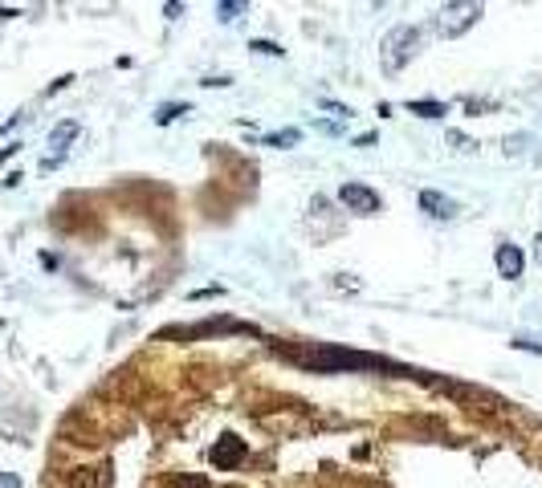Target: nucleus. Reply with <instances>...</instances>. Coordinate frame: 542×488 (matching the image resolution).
<instances>
[{
	"label": "nucleus",
	"instance_id": "1",
	"mask_svg": "<svg viewBox=\"0 0 542 488\" xmlns=\"http://www.w3.org/2000/svg\"><path fill=\"white\" fill-rule=\"evenodd\" d=\"M290 354V350H285ZM290 358H298L302 367L310 371H338V367H347V371H367V367H392V362H383V358H371V354H355V350H310V354H290Z\"/></svg>",
	"mask_w": 542,
	"mask_h": 488
},
{
	"label": "nucleus",
	"instance_id": "2",
	"mask_svg": "<svg viewBox=\"0 0 542 488\" xmlns=\"http://www.w3.org/2000/svg\"><path fill=\"white\" fill-rule=\"evenodd\" d=\"M481 17H485V8H481V4H473V0H452V4H441V8H436L432 29H436L445 41H452V37L469 33Z\"/></svg>",
	"mask_w": 542,
	"mask_h": 488
},
{
	"label": "nucleus",
	"instance_id": "3",
	"mask_svg": "<svg viewBox=\"0 0 542 488\" xmlns=\"http://www.w3.org/2000/svg\"><path fill=\"white\" fill-rule=\"evenodd\" d=\"M416 49H420V29H416V24H396V29L383 37V45H379V61H383V70L396 73L416 57Z\"/></svg>",
	"mask_w": 542,
	"mask_h": 488
},
{
	"label": "nucleus",
	"instance_id": "4",
	"mask_svg": "<svg viewBox=\"0 0 542 488\" xmlns=\"http://www.w3.org/2000/svg\"><path fill=\"white\" fill-rule=\"evenodd\" d=\"M78 135H82V122H78V118H62V122L49 131V155H45L41 167H45V171H49V167H57V163L66 159V151L73 147Z\"/></svg>",
	"mask_w": 542,
	"mask_h": 488
},
{
	"label": "nucleus",
	"instance_id": "5",
	"mask_svg": "<svg viewBox=\"0 0 542 488\" xmlns=\"http://www.w3.org/2000/svg\"><path fill=\"white\" fill-rule=\"evenodd\" d=\"M338 204L355 216H376L383 204H379V191H371L367 184H343L338 187Z\"/></svg>",
	"mask_w": 542,
	"mask_h": 488
},
{
	"label": "nucleus",
	"instance_id": "6",
	"mask_svg": "<svg viewBox=\"0 0 542 488\" xmlns=\"http://www.w3.org/2000/svg\"><path fill=\"white\" fill-rule=\"evenodd\" d=\"M245 440H236V436H220V440L213 443V452H208V460H213L220 472H229V468H236L241 460H245Z\"/></svg>",
	"mask_w": 542,
	"mask_h": 488
},
{
	"label": "nucleus",
	"instance_id": "7",
	"mask_svg": "<svg viewBox=\"0 0 542 488\" xmlns=\"http://www.w3.org/2000/svg\"><path fill=\"white\" fill-rule=\"evenodd\" d=\"M420 212H425L428 220H452L457 216V200H448L445 191H420Z\"/></svg>",
	"mask_w": 542,
	"mask_h": 488
},
{
	"label": "nucleus",
	"instance_id": "8",
	"mask_svg": "<svg viewBox=\"0 0 542 488\" xmlns=\"http://www.w3.org/2000/svg\"><path fill=\"white\" fill-rule=\"evenodd\" d=\"M494 265H497V273L501 277H522V265H526V256H522L518 244H497V253H494Z\"/></svg>",
	"mask_w": 542,
	"mask_h": 488
},
{
	"label": "nucleus",
	"instance_id": "9",
	"mask_svg": "<svg viewBox=\"0 0 542 488\" xmlns=\"http://www.w3.org/2000/svg\"><path fill=\"white\" fill-rule=\"evenodd\" d=\"M408 110H412V114H420V118H445V114H448V106H445V102H432V98H420V102H408Z\"/></svg>",
	"mask_w": 542,
	"mask_h": 488
},
{
	"label": "nucleus",
	"instance_id": "10",
	"mask_svg": "<svg viewBox=\"0 0 542 488\" xmlns=\"http://www.w3.org/2000/svg\"><path fill=\"white\" fill-rule=\"evenodd\" d=\"M241 13H249V4H236V0H220V4H216V17H220V21H236Z\"/></svg>",
	"mask_w": 542,
	"mask_h": 488
},
{
	"label": "nucleus",
	"instance_id": "11",
	"mask_svg": "<svg viewBox=\"0 0 542 488\" xmlns=\"http://www.w3.org/2000/svg\"><path fill=\"white\" fill-rule=\"evenodd\" d=\"M302 139V131H278V135H265V147H294Z\"/></svg>",
	"mask_w": 542,
	"mask_h": 488
},
{
	"label": "nucleus",
	"instance_id": "12",
	"mask_svg": "<svg viewBox=\"0 0 542 488\" xmlns=\"http://www.w3.org/2000/svg\"><path fill=\"white\" fill-rule=\"evenodd\" d=\"M180 114H188V106H176V102H167L164 110L155 114V122H159V126H167V122H176Z\"/></svg>",
	"mask_w": 542,
	"mask_h": 488
},
{
	"label": "nucleus",
	"instance_id": "13",
	"mask_svg": "<svg viewBox=\"0 0 542 488\" xmlns=\"http://www.w3.org/2000/svg\"><path fill=\"white\" fill-rule=\"evenodd\" d=\"M253 53H265V57H282V45H273V41H249Z\"/></svg>",
	"mask_w": 542,
	"mask_h": 488
},
{
	"label": "nucleus",
	"instance_id": "14",
	"mask_svg": "<svg viewBox=\"0 0 542 488\" xmlns=\"http://www.w3.org/2000/svg\"><path fill=\"white\" fill-rule=\"evenodd\" d=\"M322 110H327V114H334V118H338V122H347V118L355 114L351 106H338V102H322Z\"/></svg>",
	"mask_w": 542,
	"mask_h": 488
},
{
	"label": "nucleus",
	"instance_id": "15",
	"mask_svg": "<svg viewBox=\"0 0 542 488\" xmlns=\"http://www.w3.org/2000/svg\"><path fill=\"white\" fill-rule=\"evenodd\" d=\"M0 488H21V476L17 472H0Z\"/></svg>",
	"mask_w": 542,
	"mask_h": 488
},
{
	"label": "nucleus",
	"instance_id": "16",
	"mask_svg": "<svg viewBox=\"0 0 542 488\" xmlns=\"http://www.w3.org/2000/svg\"><path fill=\"white\" fill-rule=\"evenodd\" d=\"M448 139L457 142V151H473V147H477V142H469V139H465V135H457V131H452V135H448Z\"/></svg>",
	"mask_w": 542,
	"mask_h": 488
},
{
	"label": "nucleus",
	"instance_id": "17",
	"mask_svg": "<svg viewBox=\"0 0 542 488\" xmlns=\"http://www.w3.org/2000/svg\"><path fill=\"white\" fill-rule=\"evenodd\" d=\"M17 151H21V142H8V147H4V151H0V163H4V159H13V155H17Z\"/></svg>",
	"mask_w": 542,
	"mask_h": 488
},
{
	"label": "nucleus",
	"instance_id": "18",
	"mask_svg": "<svg viewBox=\"0 0 542 488\" xmlns=\"http://www.w3.org/2000/svg\"><path fill=\"white\" fill-rule=\"evenodd\" d=\"M534 260H539V265H542V232L534 236Z\"/></svg>",
	"mask_w": 542,
	"mask_h": 488
},
{
	"label": "nucleus",
	"instance_id": "19",
	"mask_svg": "<svg viewBox=\"0 0 542 488\" xmlns=\"http://www.w3.org/2000/svg\"><path fill=\"white\" fill-rule=\"evenodd\" d=\"M4 17H17V8H0V21H4Z\"/></svg>",
	"mask_w": 542,
	"mask_h": 488
}]
</instances>
